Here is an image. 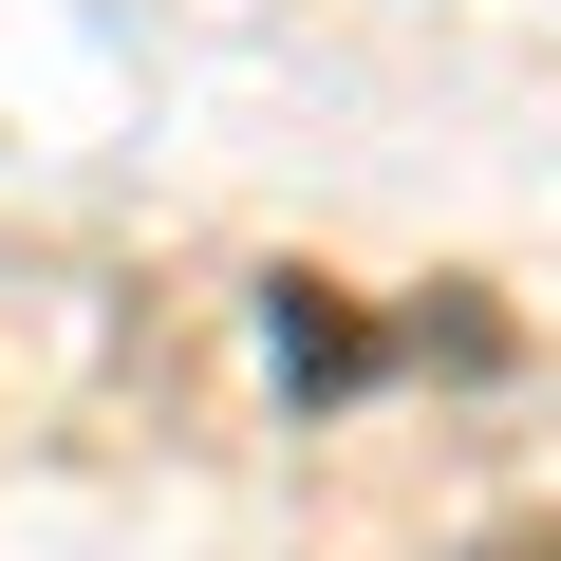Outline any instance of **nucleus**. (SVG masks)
Listing matches in <instances>:
<instances>
[{"label": "nucleus", "mask_w": 561, "mask_h": 561, "mask_svg": "<svg viewBox=\"0 0 561 561\" xmlns=\"http://www.w3.org/2000/svg\"><path fill=\"white\" fill-rule=\"evenodd\" d=\"M505 561H561V542H505Z\"/></svg>", "instance_id": "nucleus-1"}]
</instances>
